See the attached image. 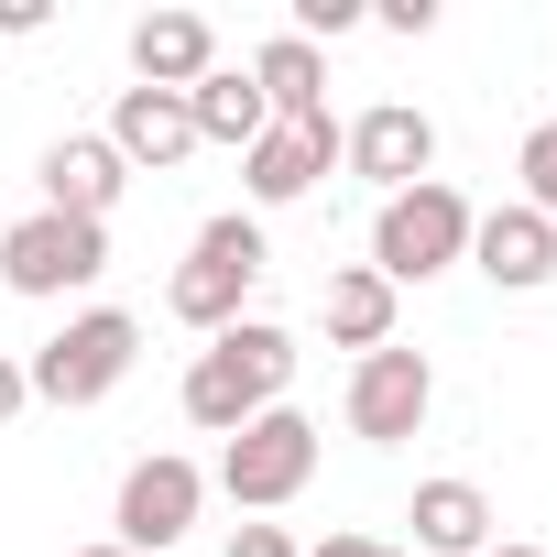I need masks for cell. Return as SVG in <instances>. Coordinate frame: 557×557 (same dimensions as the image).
Segmentation results:
<instances>
[{"label": "cell", "instance_id": "18", "mask_svg": "<svg viewBox=\"0 0 557 557\" xmlns=\"http://www.w3.org/2000/svg\"><path fill=\"white\" fill-rule=\"evenodd\" d=\"M251 88H262L273 121H318L329 110V55L296 45V34H273V45H251Z\"/></svg>", "mask_w": 557, "mask_h": 557}, {"label": "cell", "instance_id": "5", "mask_svg": "<svg viewBox=\"0 0 557 557\" xmlns=\"http://www.w3.org/2000/svg\"><path fill=\"white\" fill-rule=\"evenodd\" d=\"M99 273H110V219H55V208H34V219L0 230V285L34 296V307L88 296Z\"/></svg>", "mask_w": 557, "mask_h": 557}, {"label": "cell", "instance_id": "27", "mask_svg": "<svg viewBox=\"0 0 557 557\" xmlns=\"http://www.w3.org/2000/svg\"><path fill=\"white\" fill-rule=\"evenodd\" d=\"M481 557H546V546H481Z\"/></svg>", "mask_w": 557, "mask_h": 557}, {"label": "cell", "instance_id": "26", "mask_svg": "<svg viewBox=\"0 0 557 557\" xmlns=\"http://www.w3.org/2000/svg\"><path fill=\"white\" fill-rule=\"evenodd\" d=\"M77 557H132V546H110V535H99V546H77Z\"/></svg>", "mask_w": 557, "mask_h": 557}, {"label": "cell", "instance_id": "14", "mask_svg": "<svg viewBox=\"0 0 557 557\" xmlns=\"http://www.w3.org/2000/svg\"><path fill=\"white\" fill-rule=\"evenodd\" d=\"M208 66H219V23H208V12H143V23H132V77H143V88H175V99H186Z\"/></svg>", "mask_w": 557, "mask_h": 557}, {"label": "cell", "instance_id": "15", "mask_svg": "<svg viewBox=\"0 0 557 557\" xmlns=\"http://www.w3.org/2000/svg\"><path fill=\"white\" fill-rule=\"evenodd\" d=\"M405 524H416L426 557H481V546H492V492H481V481H416Z\"/></svg>", "mask_w": 557, "mask_h": 557}, {"label": "cell", "instance_id": "4", "mask_svg": "<svg viewBox=\"0 0 557 557\" xmlns=\"http://www.w3.org/2000/svg\"><path fill=\"white\" fill-rule=\"evenodd\" d=\"M470 197L448 186V175H426V186H405V197H383L372 208V273L405 296V285H437L448 262H470Z\"/></svg>", "mask_w": 557, "mask_h": 557}, {"label": "cell", "instance_id": "10", "mask_svg": "<svg viewBox=\"0 0 557 557\" xmlns=\"http://www.w3.org/2000/svg\"><path fill=\"white\" fill-rule=\"evenodd\" d=\"M329 164H339V121H329V110H318V121H273V132H262V143L240 153L251 219H262V208H296V197H307V186H318Z\"/></svg>", "mask_w": 557, "mask_h": 557}, {"label": "cell", "instance_id": "8", "mask_svg": "<svg viewBox=\"0 0 557 557\" xmlns=\"http://www.w3.org/2000/svg\"><path fill=\"white\" fill-rule=\"evenodd\" d=\"M339 416H350V437H361V448H405V437L437 416V361H426V350H361V361H350V405H339Z\"/></svg>", "mask_w": 557, "mask_h": 557}, {"label": "cell", "instance_id": "13", "mask_svg": "<svg viewBox=\"0 0 557 557\" xmlns=\"http://www.w3.org/2000/svg\"><path fill=\"white\" fill-rule=\"evenodd\" d=\"M34 175H45V208H55V219H110V208H121V186H132V164H121L99 132L45 143V164H34Z\"/></svg>", "mask_w": 557, "mask_h": 557}, {"label": "cell", "instance_id": "20", "mask_svg": "<svg viewBox=\"0 0 557 557\" xmlns=\"http://www.w3.org/2000/svg\"><path fill=\"white\" fill-rule=\"evenodd\" d=\"M339 34H361V0H296V45H339Z\"/></svg>", "mask_w": 557, "mask_h": 557}, {"label": "cell", "instance_id": "11", "mask_svg": "<svg viewBox=\"0 0 557 557\" xmlns=\"http://www.w3.org/2000/svg\"><path fill=\"white\" fill-rule=\"evenodd\" d=\"M470 262H481V285H503V296H535V285H557V230L513 197V208H481L470 219Z\"/></svg>", "mask_w": 557, "mask_h": 557}, {"label": "cell", "instance_id": "9", "mask_svg": "<svg viewBox=\"0 0 557 557\" xmlns=\"http://www.w3.org/2000/svg\"><path fill=\"white\" fill-rule=\"evenodd\" d=\"M339 164H350V175H372L383 197H405V186H426V175H437V121H426L416 99H372L361 121H339Z\"/></svg>", "mask_w": 557, "mask_h": 557}, {"label": "cell", "instance_id": "24", "mask_svg": "<svg viewBox=\"0 0 557 557\" xmlns=\"http://www.w3.org/2000/svg\"><path fill=\"white\" fill-rule=\"evenodd\" d=\"M23 405H34V383H23V361H12V350H0V426H12Z\"/></svg>", "mask_w": 557, "mask_h": 557}, {"label": "cell", "instance_id": "6", "mask_svg": "<svg viewBox=\"0 0 557 557\" xmlns=\"http://www.w3.org/2000/svg\"><path fill=\"white\" fill-rule=\"evenodd\" d=\"M307 481H318V426H307L296 405H273V416H251L240 437H219V492H230L240 513H285Z\"/></svg>", "mask_w": 557, "mask_h": 557}, {"label": "cell", "instance_id": "25", "mask_svg": "<svg viewBox=\"0 0 557 557\" xmlns=\"http://www.w3.org/2000/svg\"><path fill=\"white\" fill-rule=\"evenodd\" d=\"M0 34H45V0H0Z\"/></svg>", "mask_w": 557, "mask_h": 557}, {"label": "cell", "instance_id": "7", "mask_svg": "<svg viewBox=\"0 0 557 557\" xmlns=\"http://www.w3.org/2000/svg\"><path fill=\"white\" fill-rule=\"evenodd\" d=\"M197 503H208V470H197V459H175V448H153V459H132V470H121L110 546L164 557V546H186V535H197Z\"/></svg>", "mask_w": 557, "mask_h": 557}, {"label": "cell", "instance_id": "1", "mask_svg": "<svg viewBox=\"0 0 557 557\" xmlns=\"http://www.w3.org/2000/svg\"><path fill=\"white\" fill-rule=\"evenodd\" d=\"M285 383H296V329L240 318V329H219V339L186 361L175 405H186V426H208V437H240L251 416H273V405H285Z\"/></svg>", "mask_w": 557, "mask_h": 557}, {"label": "cell", "instance_id": "22", "mask_svg": "<svg viewBox=\"0 0 557 557\" xmlns=\"http://www.w3.org/2000/svg\"><path fill=\"white\" fill-rule=\"evenodd\" d=\"M230 557H307V546H296L285 524H262V513H251V524H230Z\"/></svg>", "mask_w": 557, "mask_h": 557}, {"label": "cell", "instance_id": "3", "mask_svg": "<svg viewBox=\"0 0 557 557\" xmlns=\"http://www.w3.org/2000/svg\"><path fill=\"white\" fill-rule=\"evenodd\" d=\"M132 361H143V318L132 307H77L34 361H23V383H34V405H110L121 383H132Z\"/></svg>", "mask_w": 557, "mask_h": 557}, {"label": "cell", "instance_id": "12", "mask_svg": "<svg viewBox=\"0 0 557 557\" xmlns=\"http://www.w3.org/2000/svg\"><path fill=\"white\" fill-rule=\"evenodd\" d=\"M99 143H110L132 175H175V164L197 153V121H186V99H175V88H121Z\"/></svg>", "mask_w": 557, "mask_h": 557}, {"label": "cell", "instance_id": "23", "mask_svg": "<svg viewBox=\"0 0 557 557\" xmlns=\"http://www.w3.org/2000/svg\"><path fill=\"white\" fill-rule=\"evenodd\" d=\"M307 557H405V546H394V535H361V524H339V535H318Z\"/></svg>", "mask_w": 557, "mask_h": 557}, {"label": "cell", "instance_id": "19", "mask_svg": "<svg viewBox=\"0 0 557 557\" xmlns=\"http://www.w3.org/2000/svg\"><path fill=\"white\" fill-rule=\"evenodd\" d=\"M513 175H524V208L557 230V121H535L524 132V153H513Z\"/></svg>", "mask_w": 557, "mask_h": 557}, {"label": "cell", "instance_id": "17", "mask_svg": "<svg viewBox=\"0 0 557 557\" xmlns=\"http://www.w3.org/2000/svg\"><path fill=\"white\" fill-rule=\"evenodd\" d=\"M186 121H197V143H230V153H251V143L273 132V110H262L251 66H208V77L186 88Z\"/></svg>", "mask_w": 557, "mask_h": 557}, {"label": "cell", "instance_id": "16", "mask_svg": "<svg viewBox=\"0 0 557 557\" xmlns=\"http://www.w3.org/2000/svg\"><path fill=\"white\" fill-rule=\"evenodd\" d=\"M394 307H405V296L383 285L372 262H339L329 285H318V318H329L339 350H394Z\"/></svg>", "mask_w": 557, "mask_h": 557}, {"label": "cell", "instance_id": "2", "mask_svg": "<svg viewBox=\"0 0 557 557\" xmlns=\"http://www.w3.org/2000/svg\"><path fill=\"white\" fill-rule=\"evenodd\" d=\"M262 262H273V240H262V219H251V208L197 219V240H186V262H175V285H164L175 329H197V339L240 329V318H251V285H262Z\"/></svg>", "mask_w": 557, "mask_h": 557}, {"label": "cell", "instance_id": "21", "mask_svg": "<svg viewBox=\"0 0 557 557\" xmlns=\"http://www.w3.org/2000/svg\"><path fill=\"white\" fill-rule=\"evenodd\" d=\"M372 23H383L394 45H426V34H437V0H383V12H372Z\"/></svg>", "mask_w": 557, "mask_h": 557}]
</instances>
